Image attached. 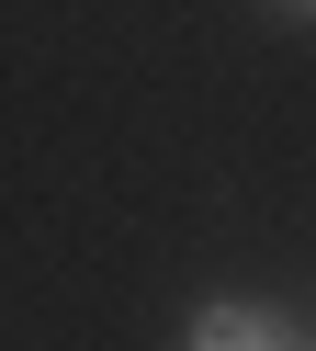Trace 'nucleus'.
<instances>
[{
  "label": "nucleus",
  "instance_id": "f257e3e1",
  "mask_svg": "<svg viewBox=\"0 0 316 351\" xmlns=\"http://www.w3.org/2000/svg\"><path fill=\"white\" fill-rule=\"evenodd\" d=\"M181 351H316V340H293V328H282V306L226 295V306H203V317H192V340H181Z\"/></svg>",
  "mask_w": 316,
  "mask_h": 351
},
{
  "label": "nucleus",
  "instance_id": "f03ea898",
  "mask_svg": "<svg viewBox=\"0 0 316 351\" xmlns=\"http://www.w3.org/2000/svg\"><path fill=\"white\" fill-rule=\"evenodd\" d=\"M282 12H316V0H282Z\"/></svg>",
  "mask_w": 316,
  "mask_h": 351
}]
</instances>
